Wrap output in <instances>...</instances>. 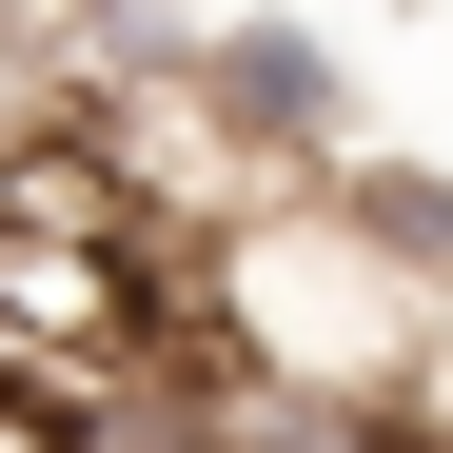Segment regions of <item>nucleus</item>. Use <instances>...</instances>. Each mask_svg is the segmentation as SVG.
<instances>
[{
	"mask_svg": "<svg viewBox=\"0 0 453 453\" xmlns=\"http://www.w3.org/2000/svg\"><path fill=\"white\" fill-rule=\"evenodd\" d=\"M178 80L237 119L257 158H296V178H316V158H355V80H335V40H296V20H217Z\"/></svg>",
	"mask_w": 453,
	"mask_h": 453,
	"instance_id": "1",
	"label": "nucleus"
},
{
	"mask_svg": "<svg viewBox=\"0 0 453 453\" xmlns=\"http://www.w3.org/2000/svg\"><path fill=\"white\" fill-rule=\"evenodd\" d=\"M316 237L335 257H395L414 296H453V178L434 158H316Z\"/></svg>",
	"mask_w": 453,
	"mask_h": 453,
	"instance_id": "2",
	"label": "nucleus"
}]
</instances>
